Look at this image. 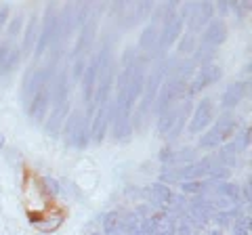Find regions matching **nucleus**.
<instances>
[{"instance_id":"obj_6","label":"nucleus","mask_w":252,"mask_h":235,"mask_svg":"<svg viewBox=\"0 0 252 235\" xmlns=\"http://www.w3.org/2000/svg\"><path fill=\"white\" fill-rule=\"evenodd\" d=\"M219 78H220V69H219V67H215V65H204L200 72H198V76L193 78L189 92H191V95H195V92H200L202 88H206V86L215 84Z\"/></svg>"},{"instance_id":"obj_11","label":"nucleus","mask_w":252,"mask_h":235,"mask_svg":"<svg viewBox=\"0 0 252 235\" xmlns=\"http://www.w3.org/2000/svg\"><path fill=\"white\" fill-rule=\"evenodd\" d=\"M97 76H99V59H94L93 63L86 67V78H84V99L91 101L93 99V90L97 84Z\"/></svg>"},{"instance_id":"obj_4","label":"nucleus","mask_w":252,"mask_h":235,"mask_svg":"<svg viewBox=\"0 0 252 235\" xmlns=\"http://www.w3.org/2000/svg\"><path fill=\"white\" fill-rule=\"evenodd\" d=\"M181 29H183V17H179V15H172V17H168L166 23H164V29L160 32V36H158V44L156 46L168 49L172 42H177Z\"/></svg>"},{"instance_id":"obj_5","label":"nucleus","mask_w":252,"mask_h":235,"mask_svg":"<svg viewBox=\"0 0 252 235\" xmlns=\"http://www.w3.org/2000/svg\"><path fill=\"white\" fill-rule=\"evenodd\" d=\"M49 105H51V92L44 86V88H40L38 92H34V95L30 97V103H28L26 112H28L30 118H34V120H42Z\"/></svg>"},{"instance_id":"obj_19","label":"nucleus","mask_w":252,"mask_h":235,"mask_svg":"<svg viewBox=\"0 0 252 235\" xmlns=\"http://www.w3.org/2000/svg\"><path fill=\"white\" fill-rule=\"evenodd\" d=\"M21 23H23V19H21V17H15V19L11 21V26H9V34H11V36H17V34H19Z\"/></svg>"},{"instance_id":"obj_18","label":"nucleus","mask_w":252,"mask_h":235,"mask_svg":"<svg viewBox=\"0 0 252 235\" xmlns=\"http://www.w3.org/2000/svg\"><path fill=\"white\" fill-rule=\"evenodd\" d=\"M181 189H183L185 193H200L202 189H204V183L202 181H185L183 185H181Z\"/></svg>"},{"instance_id":"obj_17","label":"nucleus","mask_w":252,"mask_h":235,"mask_svg":"<svg viewBox=\"0 0 252 235\" xmlns=\"http://www.w3.org/2000/svg\"><path fill=\"white\" fill-rule=\"evenodd\" d=\"M193 46H195L193 34H185V36H183V40H181V44H179V51L187 55V53H193Z\"/></svg>"},{"instance_id":"obj_8","label":"nucleus","mask_w":252,"mask_h":235,"mask_svg":"<svg viewBox=\"0 0 252 235\" xmlns=\"http://www.w3.org/2000/svg\"><path fill=\"white\" fill-rule=\"evenodd\" d=\"M227 38V26L220 19H215L210 21V26L206 28V32H204V42L210 44V46H219L223 44Z\"/></svg>"},{"instance_id":"obj_1","label":"nucleus","mask_w":252,"mask_h":235,"mask_svg":"<svg viewBox=\"0 0 252 235\" xmlns=\"http://www.w3.org/2000/svg\"><path fill=\"white\" fill-rule=\"evenodd\" d=\"M235 126H238V122H235V118L231 114L219 118V120L215 122V126L200 139V145L202 147H219V145L227 143V139L233 137Z\"/></svg>"},{"instance_id":"obj_2","label":"nucleus","mask_w":252,"mask_h":235,"mask_svg":"<svg viewBox=\"0 0 252 235\" xmlns=\"http://www.w3.org/2000/svg\"><path fill=\"white\" fill-rule=\"evenodd\" d=\"M183 78H172V80H168L166 84L162 86V90H160V95H158V99L154 101L156 103V112H160V114H166L168 109H172V105L177 103V99L179 95L183 92Z\"/></svg>"},{"instance_id":"obj_20","label":"nucleus","mask_w":252,"mask_h":235,"mask_svg":"<svg viewBox=\"0 0 252 235\" xmlns=\"http://www.w3.org/2000/svg\"><path fill=\"white\" fill-rule=\"evenodd\" d=\"M34 28H36V17L32 19V23H30V29H28V38H26V44H23V49H30L32 46V42H34Z\"/></svg>"},{"instance_id":"obj_12","label":"nucleus","mask_w":252,"mask_h":235,"mask_svg":"<svg viewBox=\"0 0 252 235\" xmlns=\"http://www.w3.org/2000/svg\"><path fill=\"white\" fill-rule=\"evenodd\" d=\"M107 124H109V120H107V112H101V114L97 116V120H93L91 139L94 137V143H99V141L105 137V128H107Z\"/></svg>"},{"instance_id":"obj_9","label":"nucleus","mask_w":252,"mask_h":235,"mask_svg":"<svg viewBox=\"0 0 252 235\" xmlns=\"http://www.w3.org/2000/svg\"><path fill=\"white\" fill-rule=\"evenodd\" d=\"M84 128V120L80 118V114H76L72 120H69L67 124V135H69V145H76V147H84L86 143H89V137L82 135V130Z\"/></svg>"},{"instance_id":"obj_14","label":"nucleus","mask_w":252,"mask_h":235,"mask_svg":"<svg viewBox=\"0 0 252 235\" xmlns=\"http://www.w3.org/2000/svg\"><path fill=\"white\" fill-rule=\"evenodd\" d=\"M152 193H154V198L160 202V204H168L172 200V193H170V189H168L166 185H160V183L154 185L152 187Z\"/></svg>"},{"instance_id":"obj_13","label":"nucleus","mask_w":252,"mask_h":235,"mask_svg":"<svg viewBox=\"0 0 252 235\" xmlns=\"http://www.w3.org/2000/svg\"><path fill=\"white\" fill-rule=\"evenodd\" d=\"M219 195H220L223 200H227V204H229V206H233V202L240 200L238 187L231 185V183H220V185H219Z\"/></svg>"},{"instance_id":"obj_16","label":"nucleus","mask_w":252,"mask_h":235,"mask_svg":"<svg viewBox=\"0 0 252 235\" xmlns=\"http://www.w3.org/2000/svg\"><path fill=\"white\" fill-rule=\"evenodd\" d=\"M154 32H156L154 26H149V28L145 29V36L141 38V46H143V49H152V46L158 44V36H154Z\"/></svg>"},{"instance_id":"obj_7","label":"nucleus","mask_w":252,"mask_h":235,"mask_svg":"<svg viewBox=\"0 0 252 235\" xmlns=\"http://www.w3.org/2000/svg\"><path fill=\"white\" fill-rule=\"evenodd\" d=\"M246 92H248V82H238V84L227 86V90L223 92V107L231 109L235 105H240L244 97H246Z\"/></svg>"},{"instance_id":"obj_21","label":"nucleus","mask_w":252,"mask_h":235,"mask_svg":"<svg viewBox=\"0 0 252 235\" xmlns=\"http://www.w3.org/2000/svg\"><path fill=\"white\" fill-rule=\"evenodd\" d=\"M6 17H9V6H2V9H0V26L6 21Z\"/></svg>"},{"instance_id":"obj_15","label":"nucleus","mask_w":252,"mask_h":235,"mask_svg":"<svg viewBox=\"0 0 252 235\" xmlns=\"http://www.w3.org/2000/svg\"><path fill=\"white\" fill-rule=\"evenodd\" d=\"M233 235H250V216H242L233 223Z\"/></svg>"},{"instance_id":"obj_3","label":"nucleus","mask_w":252,"mask_h":235,"mask_svg":"<svg viewBox=\"0 0 252 235\" xmlns=\"http://www.w3.org/2000/svg\"><path fill=\"white\" fill-rule=\"evenodd\" d=\"M212 120H215V105L210 99H202L191 116V122H189V132H202L210 126Z\"/></svg>"},{"instance_id":"obj_10","label":"nucleus","mask_w":252,"mask_h":235,"mask_svg":"<svg viewBox=\"0 0 252 235\" xmlns=\"http://www.w3.org/2000/svg\"><path fill=\"white\" fill-rule=\"evenodd\" d=\"M57 19L51 17V11H49V15H46V19H44V29L40 32V38H38V44H36V51L38 53H42L46 46H49V42L53 40V34H55V29H57V23H59Z\"/></svg>"}]
</instances>
